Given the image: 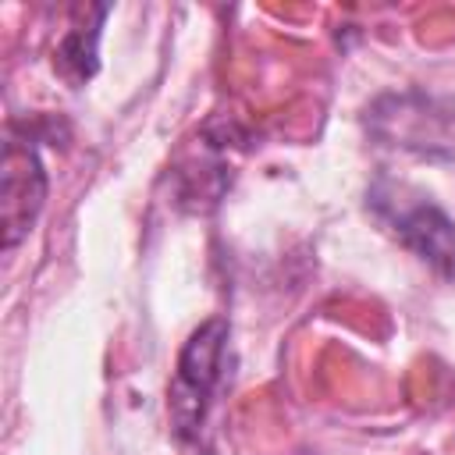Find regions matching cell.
Here are the masks:
<instances>
[{
  "instance_id": "cell-1",
  "label": "cell",
  "mask_w": 455,
  "mask_h": 455,
  "mask_svg": "<svg viewBox=\"0 0 455 455\" xmlns=\"http://www.w3.org/2000/svg\"><path fill=\"white\" fill-rule=\"evenodd\" d=\"M228 320L210 316L206 323H199L174 366V380L167 391V409H171V423L181 437L196 434L199 423L206 419V409L220 387L224 377V348H228Z\"/></svg>"
},
{
  "instance_id": "cell-2",
  "label": "cell",
  "mask_w": 455,
  "mask_h": 455,
  "mask_svg": "<svg viewBox=\"0 0 455 455\" xmlns=\"http://www.w3.org/2000/svg\"><path fill=\"white\" fill-rule=\"evenodd\" d=\"M373 206L380 210V217L391 224V231L405 249H412L437 274L455 277V224L437 203L423 196L398 199V188H391V199L373 192Z\"/></svg>"
},
{
  "instance_id": "cell-3",
  "label": "cell",
  "mask_w": 455,
  "mask_h": 455,
  "mask_svg": "<svg viewBox=\"0 0 455 455\" xmlns=\"http://www.w3.org/2000/svg\"><path fill=\"white\" fill-rule=\"evenodd\" d=\"M43 203H46V171L39 153L21 139H7L4 171H0V224H4L7 252L32 231Z\"/></svg>"
},
{
  "instance_id": "cell-4",
  "label": "cell",
  "mask_w": 455,
  "mask_h": 455,
  "mask_svg": "<svg viewBox=\"0 0 455 455\" xmlns=\"http://www.w3.org/2000/svg\"><path fill=\"white\" fill-rule=\"evenodd\" d=\"M85 7L78 11V21L71 25V32L60 39L57 46V71L71 82V85H82L92 78L96 71V39H100V21L107 18V7H100V14L85 25Z\"/></svg>"
}]
</instances>
